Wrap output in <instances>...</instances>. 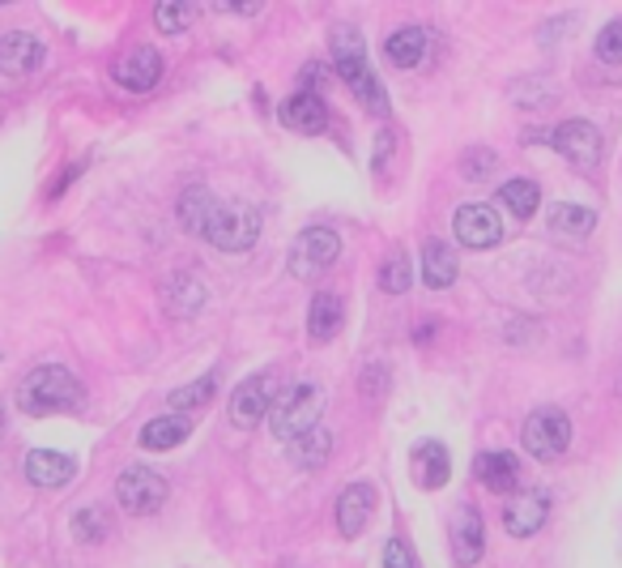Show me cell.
Returning <instances> with one entry per match:
<instances>
[{"label": "cell", "mask_w": 622, "mask_h": 568, "mask_svg": "<svg viewBox=\"0 0 622 568\" xmlns=\"http://www.w3.org/2000/svg\"><path fill=\"white\" fill-rule=\"evenodd\" d=\"M337 257H342V236L329 231V227H308V231L295 240V248H290V274L311 283V279H320Z\"/></svg>", "instance_id": "obj_6"}, {"label": "cell", "mask_w": 622, "mask_h": 568, "mask_svg": "<svg viewBox=\"0 0 622 568\" xmlns=\"http://www.w3.org/2000/svg\"><path fill=\"white\" fill-rule=\"evenodd\" d=\"M0 432H4V406H0Z\"/></svg>", "instance_id": "obj_36"}, {"label": "cell", "mask_w": 622, "mask_h": 568, "mask_svg": "<svg viewBox=\"0 0 622 568\" xmlns=\"http://www.w3.org/2000/svg\"><path fill=\"white\" fill-rule=\"evenodd\" d=\"M112 78L119 86H128L133 94H146L162 78V56H158L154 47H133V52H124L116 65H112Z\"/></svg>", "instance_id": "obj_13"}, {"label": "cell", "mask_w": 622, "mask_h": 568, "mask_svg": "<svg viewBox=\"0 0 622 568\" xmlns=\"http://www.w3.org/2000/svg\"><path fill=\"white\" fill-rule=\"evenodd\" d=\"M73 534H78L81 543H99V538H107V534H112V518H107V509H78V513H73Z\"/></svg>", "instance_id": "obj_31"}, {"label": "cell", "mask_w": 622, "mask_h": 568, "mask_svg": "<svg viewBox=\"0 0 622 568\" xmlns=\"http://www.w3.org/2000/svg\"><path fill=\"white\" fill-rule=\"evenodd\" d=\"M414 283V261H410V252L405 248H396L389 261L380 265V291H389V295H405Z\"/></svg>", "instance_id": "obj_29"}, {"label": "cell", "mask_w": 622, "mask_h": 568, "mask_svg": "<svg viewBox=\"0 0 622 568\" xmlns=\"http://www.w3.org/2000/svg\"><path fill=\"white\" fill-rule=\"evenodd\" d=\"M269 406H273V380L265 376V372H256V376H247V380L234 389L231 423L234 428H243V432H252L256 423H265V419H269Z\"/></svg>", "instance_id": "obj_10"}, {"label": "cell", "mask_w": 622, "mask_h": 568, "mask_svg": "<svg viewBox=\"0 0 622 568\" xmlns=\"http://www.w3.org/2000/svg\"><path fill=\"white\" fill-rule=\"evenodd\" d=\"M448 538H452V560L461 568H473L486 552V530H482V513L473 504H461L452 513V526H448Z\"/></svg>", "instance_id": "obj_11"}, {"label": "cell", "mask_w": 622, "mask_h": 568, "mask_svg": "<svg viewBox=\"0 0 622 568\" xmlns=\"http://www.w3.org/2000/svg\"><path fill=\"white\" fill-rule=\"evenodd\" d=\"M214 389H218V376H200L196 385H184V389H175L166 406H171V414H180V410H193V406H205L214 398Z\"/></svg>", "instance_id": "obj_30"}, {"label": "cell", "mask_w": 622, "mask_h": 568, "mask_svg": "<svg viewBox=\"0 0 622 568\" xmlns=\"http://www.w3.org/2000/svg\"><path fill=\"white\" fill-rule=\"evenodd\" d=\"M324 410V394L311 385V380H299V385H286L281 394H273L269 406V428L277 441H299L315 428Z\"/></svg>", "instance_id": "obj_3"}, {"label": "cell", "mask_w": 622, "mask_h": 568, "mask_svg": "<svg viewBox=\"0 0 622 568\" xmlns=\"http://www.w3.org/2000/svg\"><path fill=\"white\" fill-rule=\"evenodd\" d=\"M193 4H158L154 9V26L162 35H180L188 22H193Z\"/></svg>", "instance_id": "obj_32"}, {"label": "cell", "mask_w": 622, "mask_h": 568, "mask_svg": "<svg viewBox=\"0 0 622 568\" xmlns=\"http://www.w3.org/2000/svg\"><path fill=\"white\" fill-rule=\"evenodd\" d=\"M452 231H457V240L465 243V248H495V243L504 240V223H499V209L495 205H461L457 209V218H452Z\"/></svg>", "instance_id": "obj_9"}, {"label": "cell", "mask_w": 622, "mask_h": 568, "mask_svg": "<svg viewBox=\"0 0 622 568\" xmlns=\"http://www.w3.org/2000/svg\"><path fill=\"white\" fill-rule=\"evenodd\" d=\"M188 432H193L188 414H171V410H166V414H158V419H150V423L141 428V445L166 453V448L184 445V441H188Z\"/></svg>", "instance_id": "obj_23"}, {"label": "cell", "mask_w": 622, "mask_h": 568, "mask_svg": "<svg viewBox=\"0 0 622 568\" xmlns=\"http://www.w3.org/2000/svg\"><path fill=\"white\" fill-rule=\"evenodd\" d=\"M550 146L572 162V167H580V171H592V167L601 162V150H606V146H601V128L588 121L558 124V128L550 133Z\"/></svg>", "instance_id": "obj_8"}, {"label": "cell", "mask_w": 622, "mask_h": 568, "mask_svg": "<svg viewBox=\"0 0 622 568\" xmlns=\"http://www.w3.org/2000/svg\"><path fill=\"white\" fill-rule=\"evenodd\" d=\"M180 223L193 231V236H205V227H209V218H214V209H218V197L209 193V189H200V184H193V189H184V197H180Z\"/></svg>", "instance_id": "obj_26"}, {"label": "cell", "mask_w": 622, "mask_h": 568, "mask_svg": "<svg viewBox=\"0 0 622 568\" xmlns=\"http://www.w3.org/2000/svg\"><path fill=\"white\" fill-rule=\"evenodd\" d=\"M427 43L430 35L423 26H401V31H392L389 39H384V56H389L396 69H418L423 56H427Z\"/></svg>", "instance_id": "obj_22"}, {"label": "cell", "mask_w": 622, "mask_h": 568, "mask_svg": "<svg viewBox=\"0 0 622 568\" xmlns=\"http://www.w3.org/2000/svg\"><path fill=\"white\" fill-rule=\"evenodd\" d=\"M384 568H418L414 547H410L405 538H389V547H384Z\"/></svg>", "instance_id": "obj_34"}, {"label": "cell", "mask_w": 622, "mask_h": 568, "mask_svg": "<svg viewBox=\"0 0 622 568\" xmlns=\"http://www.w3.org/2000/svg\"><path fill=\"white\" fill-rule=\"evenodd\" d=\"M410 470H414V484L423 491H435L452 479V457L439 441H418L414 453H410Z\"/></svg>", "instance_id": "obj_15"}, {"label": "cell", "mask_w": 622, "mask_h": 568, "mask_svg": "<svg viewBox=\"0 0 622 568\" xmlns=\"http://www.w3.org/2000/svg\"><path fill=\"white\" fill-rule=\"evenodd\" d=\"M333 65H337V78L358 90V99L367 103V112L384 116L389 112V99H384V86L376 81L371 65H367V43L354 26H337L333 31Z\"/></svg>", "instance_id": "obj_2"}, {"label": "cell", "mask_w": 622, "mask_h": 568, "mask_svg": "<svg viewBox=\"0 0 622 568\" xmlns=\"http://www.w3.org/2000/svg\"><path fill=\"white\" fill-rule=\"evenodd\" d=\"M329 453H333V436H329L324 428H311L308 436L290 441V462H295L299 470H320V466L329 462Z\"/></svg>", "instance_id": "obj_27"}, {"label": "cell", "mask_w": 622, "mask_h": 568, "mask_svg": "<svg viewBox=\"0 0 622 568\" xmlns=\"http://www.w3.org/2000/svg\"><path fill=\"white\" fill-rule=\"evenodd\" d=\"M162 299H166V313H171V317H196V313L205 308L209 291H205V283L193 279V274H175L171 283L162 286Z\"/></svg>", "instance_id": "obj_21"}, {"label": "cell", "mask_w": 622, "mask_h": 568, "mask_svg": "<svg viewBox=\"0 0 622 568\" xmlns=\"http://www.w3.org/2000/svg\"><path fill=\"white\" fill-rule=\"evenodd\" d=\"M81 398H85L81 380L69 372V367H60V364L35 367V372L22 380V389H18V406H22L26 414H60V410H78Z\"/></svg>", "instance_id": "obj_1"}, {"label": "cell", "mask_w": 622, "mask_h": 568, "mask_svg": "<svg viewBox=\"0 0 622 568\" xmlns=\"http://www.w3.org/2000/svg\"><path fill=\"white\" fill-rule=\"evenodd\" d=\"M337 329H342V299L333 291H315V299L308 308L311 342H329V338H337Z\"/></svg>", "instance_id": "obj_24"}, {"label": "cell", "mask_w": 622, "mask_h": 568, "mask_svg": "<svg viewBox=\"0 0 622 568\" xmlns=\"http://www.w3.org/2000/svg\"><path fill=\"white\" fill-rule=\"evenodd\" d=\"M592 227H597V209H588V205L558 202L550 209V231L563 236V240H584Z\"/></svg>", "instance_id": "obj_25"}, {"label": "cell", "mask_w": 622, "mask_h": 568, "mask_svg": "<svg viewBox=\"0 0 622 568\" xmlns=\"http://www.w3.org/2000/svg\"><path fill=\"white\" fill-rule=\"evenodd\" d=\"M256 236H261V209L247 202L234 205L218 202L209 227H205V240L214 243V248H222V252H247L256 243Z\"/></svg>", "instance_id": "obj_4"}, {"label": "cell", "mask_w": 622, "mask_h": 568, "mask_svg": "<svg viewBox=\"0 0 622 568\" xmlns=\"http://www.w3.org/2000/svg\"><path fill=\"white\" fill-rule=\"evenodd\" d=\"M473 475H477V484L491 487V491H511V487L520 484V462H516V453H477V462H473Z\"/></svg>", "instance_id": "obj_20"}, {"label": "cell", "mask_w": 622, "mask_h": 568, "mask_svg": "<svg viewBox=\"0 0 622 568\" xmlns=\"http://www.w3.org/2000/svg\"><path fill=\"white\" fill-rule=\"evenodd\" d=\"M461 274V261H457V248L448 240H427L423 243V283L430 291H448Z\"/></svg>", "instance_id": "obj_18"}, {"label": "cell", "mask_w": 622, "mask_h": 568, "mask_svg": "<svg viewBox=\"0 0 622 568\" xmlns=\"http://www.w3.org/2000/svg\"><path fill=\"white\" fill-rule=\"evenodd\" d=\"M116 500L128 513L150 518V513H158L166 504V479L158 470H150V466H128L116 479Z\"/></svg>", "instance_id": "obj_7"}, {"label": "cell", "mask_w": 622, "mask_h": 568, "mask_svg": "<svg viewBox=\"0 0 622 568\" xmlns=\"http://www.w3.org/2000/svg\"><path fill=\"white\" fill-rule=\"evenodd\" d=\"M597 56H601L606 65H622V18L601 26V35H597Z\"/></svg>", "instance_id": "obj_33"}, {"label": "cell", "mask_w": 622, "mask_h": 568, "mask_svg": "<svg viewBox=\"0 0 622 568\" xmlns=\"http://www.w3.org/2000/svg\"><path fill=\"white\" fill-rule=\"evenodd\" d=\"M520 441H525V448H529L538 462H554V457H563L567 445H572V419H567L563 410H554V406L533 410V414L525 419Z\"/></svg>", "instance_id": "obj_5"}, {"label": "cell", "mask_w": 622, "mask_h": 568, "mask_svg": "<svg viewBox=\"0 0 622 568\" xmlns=\"http://www.w3.org/2000/svg\"><path fill=\"white\" fill-rule=\"evenodd\" d=\"M495 155L491 150H473V155H465V175L469 180H486L491 171H495Z\"/></svg>", "instance_id": "obj_35"}, {"label": "cell", "mask_w": 622, "mask_h": 568, "mask_svg": "<svg viewBox=\"0 0 622 568\" xmlns=\"http://www.w3.org/2000/svg\"><path fill=\"white\" fill-rule=\"evenodd\" d=\"M371 509H376V487L371 484H350L337 496V530L342 538H358L367 522H371Z\"/></svg>", "instance_id": "obj_16"}, {"label": "cell", "mask_w": 622, "mask_h": 568, "mask_svg": "<svg viewBox=\"0 0 622 568\" xmlns=\"http://www.w3.org/2000/svg\"><path fill=\"white\" fill-rule=\"evenodd\" d=\"M545 513H550V496L538 491V487H525V491H516L507 500L504 526L511 538H529V534H538L545 526Z\"/></svg>", "instance_id": "obj_12"}, {"label": "cell", "mask_w": 622, "mask_h": 568, "mask_svg": "<svg viewBox=\"0 0 622 568\" xmlns=\"http://www.w3.org/2000/svg\"><path fill=\"white\" fill-rule=\"evenodd\" d=\"M43 65V43L26 31H9L0 39V73L4 78H31Z\"/></svg>", "instance_id": "obj_14"}, {"label": "cell", "mask_w": 622, "mask_h": 568, "mask_svg": "<svg viewBox=\"0 0 622 568\" xmlns=\"http://www.w3.org/2000/svg\"><path fill=\"white\" fill-rule=\"evenodd\" d=\"M499 202H504L516 218H533L538 205H542V189H538L533 180H507L504 189H499Z\"/></svg>", "instance_id": "obj_28"}, {"label": "cell", "mask_w": 622, "mask_h": 568, "mask_svg": "<svg viewBox=\"0 0 622 568\" xmlns=\"http://www.w3.org/2000/svg\"><path fill=\"white\" fill-rule=\"evenodd\" d=\"M22 470H26V479L35 487H65L73 479V457H65V453H51V448H35V453H26V462H22Z\"/></svg>", "instance_id": "obj_19"}, {"label": "cell", "mask_w": 622, "mask_h": 568, "mask_svg": "<svg viewBox=\"0 0 622 568\" xmlns=\"http://www.w3.org/2000/svg\"><path fill=\"white\" fill-rule=\"evenodd\" d=\"M281 124L286 128H295V133H303V137H315V133H324L329 128V107L320 103V94H290L286 103H281Z\"/></svg>", "instance_id": "obj_17"}]
</instances>
